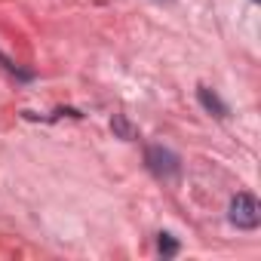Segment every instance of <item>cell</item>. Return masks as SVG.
Returning <instances> with one entry per match:
<instances>
[{"label":"cell","mask_w":261,"mask_h":261,"mask_svg":"<svg viewBox=\"0 0 261 261\" xmlns=\"http://www.w3.org/2000/svg\"><path fill=\"white\" fill-rule=\"evenodd\" d=\"M230 224H237L243 230H255L261 224V206H258V200L252 194L243 191V194H237L230 200Z\"/></svg>","instance_id":"cell-1"},{"label":"cell","mask_w":261,"mask_h":261,"mask_svg":"<svg viewBox=\"0 0 261 261\" xmlns=\"http://www.w3.org/2000/svg\"><path fill=\"white\" fill-rule=\"evenodd\" d=\"M145 163H148V169L157 175V178H175L178 175V157L169 151V148H163V145H154V148H148V154H145Z\"/></svg>","instance_id":"cell-2"},{"label":"cell","mask_w":261,"mask_h":261,"mask_svg":"<svg viewBox=\"0 0 261 261\" xmlns=\"http://www.w3.org/2000/svg\"><path fill=\"white\" fill-rule=\"evenodd\" d=\"M197 95H200V105H203L209 114H215V117H227V105H224V101H221L209 86H200V89H197Z\"/></svg>","instance_id":"cell-3"},{"label":"cell","mask_w":261,"mask_h":261,"mask_svg":"<svg viewBox=\"0 0 261 261\" xmlns=\"http://www.w3.org/2000/svg\"><path fill=\"white\" fill-rule=\"evenodd\" d=\"M111 129H114V133L120 136V139H136V126L133 123H129L126 120V114H114V120H111Z\"/></svg>","instance_id":"cell-4"},{"label":"cell","mask_w":261,"mask_h":261,"mask_svg":"<svg viewBox=\"0 0 261 261\" xmlns=\"http://www.w3.org/2000/svg\"><path fill=\"white\" fill-rule=\"evenodd\" d=\"M160 252L163 255H175L178 252V243L172 240V233H160Z\"/></svg>","instance_id":"cell-5"},{"label":"cell","mask_w":261,"mask_h":261,"mask_svg":"<svg viewBox=\"0 0 261 261\" xmlns=\"http://www.w3.org/2000/svg\"><path fill=\"white\" fill-rule=\"evenodd\" d=\"M255 4H258V0H255Z\"/></svg>","instance_id":"cell-6"}]
</instances>
